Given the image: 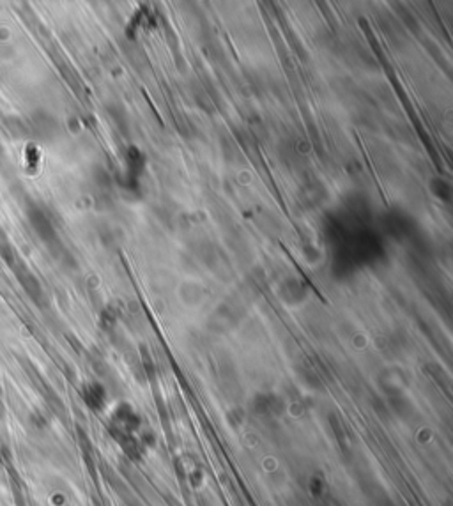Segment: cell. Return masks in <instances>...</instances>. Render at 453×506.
<instances>
[{
	"label": "cell",
	"instance_id": "1",
	"mask_svg": "<svg viewBox=\"0 0 453 506\" xmlns=\"http://www.w3.org/2000/svg\"><path fill=\"white\" fill-rule=\"evenodd\" d=\"M32 227L41 234V238H51L53 236V229H51L50 222H48L44 214L40 213V211L32 213Z\"/></svg>",
	"mask_w": 453,
	"mask_h": 506
}]
</instances>
